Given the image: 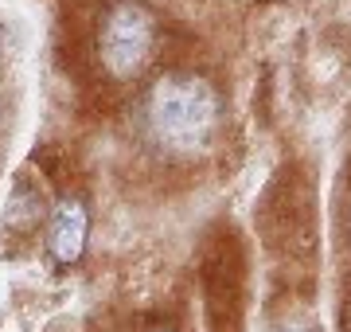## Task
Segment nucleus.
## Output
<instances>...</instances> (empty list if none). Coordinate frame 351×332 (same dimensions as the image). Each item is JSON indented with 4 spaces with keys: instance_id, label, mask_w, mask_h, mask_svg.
<instances>
[{
    "instance_id": "nucleus-3",
    "label": "nucleus",
    "mask_w": 351,
    "mask_h": 332,
    "mask_svg": "<svg viewBox=\"0 0 351 332\" xmlns=\"http://www.w3.org/2000/svg\"><path fill=\"white\" fill-rule=\"evenodd\" d=\"M86 235H90V215L78 200H59L51 211V227H47V250L55 262H78L86 250Z\"/></svg>"
},
{
    "instance_id": "nucleus-4",
    "label": "nucleus",
    "mask_w": 351,
    "mask_h": 332,
    "mask_svg": "<svg viewBox=\"0 0 351 332\" xmlns=\"http://www.w3.org/2000/svg\"><path fill=\"white\" fill-rule=\"evenodd\" d=\"M274 332H316V329L308 324V320H289V324H277Z\"/></svg>"
},
{
    "instance_id": "nucleus-1",
    "label": "nucleus",
    "mask_w": 351,
    "mask_h": 332,
    "mask_svg": "<svg viewBox=\"0 0 351 332\" xmlns=\"http://www.w3.org/2000/svg\"><path fill=\"white\" fill-rule=\"evenodd\" d=\"M219 94L199 75H168L149 98L152 133L176 153H199L219 126Z\"/></svg>"
},
{
    "instance_id": "nucleus-2",
    "label": "nucleus",
    "mask_w": 351,
    "mask_h": 332,
    "mask_svg": "<svg viewBox=\"0 0 351 332\" xmlns=\"http://www.w3.org/2000/svg\"><path fill=\"white\" fill-rule=\"evenodd\" d=\"M156 24L137 0H113L98 24V59L113 78H133L149 63Z\"/></svg>"
}]
</instances>
